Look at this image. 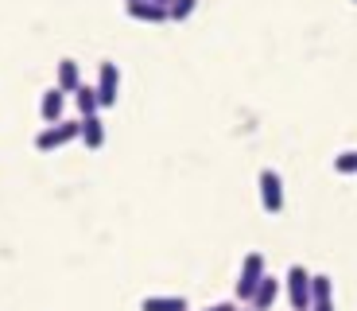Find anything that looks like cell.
I'll return each instance as SVG.
<instances>
[{
  "label": "cell",
  "mask_w": 357,
  "mask_h": 311,
  "mask_svg": "<svg viewBox=\"0 0 357 311\" xmlns=\"http://www.w3.org/2000/svg\"><path fill=\"white\" fill-rule=\"evenodd\" d=\"M78 133H82L78 117H74V121H59V124H43L39 136H36V148L39 152H59V148H66L70 140H78Z\"/></svg>",
  "instance_id": "1"
},
{
  "label": "cell",
  "mask_w": 357,
  "mask_h": 311,
  "mask_svg": "<svg viewBox=\"0 0 357 311\" xmlns=\"http://www.w3.org/2000/svg\"><path fill=\"white\" fill-rule=\"evenodd\" d=\"M284 292L295 311H311V273L303 265H291L284 276Z\"/></svg>",
  "instance_id": "2"
},
{
  "label": "cell",
  "mask_w": 357,
  "mask_h": 311,
  "mask_svg": "<svg viewBox=\"0 0 357 311\" xmlns=\"http://www.w3.org/2000/svg\"><path fill=\"white\" fill-rule=\"evenodd\" d=\"M264 253H249V257L241 261V276H237V300L249 303L252 292H257V284L264 280Z\"/></svg>",
  "instance_id": "3"
},
{
  "label": "cell",
  "mask_w": 357,
  "mask_h": 311,
  "mask_svg": "<svg viewBox=\"0 0 357 311\" xmlns=\"http://www.w3.org/2000/svg\"><path fill=\"white\" fill-rule=\"evenodd\" d=\"M257 187H260V206H264L268 214H280L284 210V179H280V171L264 168L257 175Z\"/></svg>",
  "instance_id": "4"
},
{
  "label": "cell",
  "mask_w": 357,
  "mask_h": 311,
  "mask_svg": "<svg viewBox=\"0 0 357 311\" xmlns=\"http://www.w3.org/2000/svg\"><path fill=\"white\" fill-rule=\"evenodd\" d=\"M98 101H101V109H113L116 106V98H121V71H116V62H101L98 66Z\"/></svg>",
  "instance_id": "5"
},
{
  "label": "cell",
  "mask_w": 357,
  "mask_h": 311,
  "mask_svg": "<svg viewBox=\"0 0 357 311\" xmlns=\"http://www.w3.org/2000/svg\"><path fill=\"white\" fill-rule=\"evenodd\" d=\"M63 109H66V94L59 86L43 89V98H39V117H43V124H59L63 121Z\"/></svg>",
  "instance_id": "6"
},
{
  "label": "cell",
  "mask_w": 357,
  "mask_h": 311,
  "mask_svg": "<svg viewBox=\"0 0 357 311\" xmlns=\"http://www.w3.org/2000/svg\"><path fill=\"white\" fill-rule=\"evenodd\" d=\"M276 300H280V280L264 273V280L257 284V292H252L249 308H252V311H272V303H276Z\"/></svg>",
  "instance_id": "7"
},
{
  "label": "cell",
  "mask_w": 357,
  "mask_h": 311,
  "mask_svg": "<svg viewBox=\"0 0 357 311\" xmlns=\"http://www.w3.org/2000/svg\"><path fill=\"white\" fill-rule=\"evenodd\" d=\"M311 311H334V284L331 276H311Z\"/></svg>",
  "instance_id": "8"
},
{
  "label": "cell",
  "mask_w": 357,
  "mask_h": 311,
  "mask_svg": "<svg viewBox=\"0 0 357 311\" xmlns=\"http://www.w3.org/2000/svg\"><path fill=\"white\" fill-rule=\"evenodd\" d=\"M78 121H82L78 140L86 144L89 152H98L101 144H105V121H101V113H98V117H78Z\"/></svg>",
  "instance_id": "9"
},
{
  "label": "cell",
  "mask_w": 357,
  "mask_h": 311,
  "mask_svg": "<svg viewBox=\"0 0 357 311\" xmlns=\"http://www.w3.org/2000/svg\"><path fill=\"white\" fill-rule=\"evenodd\" d=\"M70 98H74V109H78V117H98V113H101L98 89H93V86H86V82H82V86L74 89Z\"/></svg>",
  "instance_id": "10"
},
{
  "label": "cell",
  "mask_w": 357,
  "mask_h": 311,
  "mask_svg": "<svg viewBox=\"0 0 357 311\" xmlns=\"http://www.w3.org/2000/svg\"><path fill=\"white\" fill-rule=\"evenodd\" d=\"M54 74H59V82H54V86L63 89L66 98H70L74 89L82 86V71H78V62H74V59H59V71H54Z\"/></svg>",
  "instance_id": "11"
},
{
  "label": "cell",
  "mask_w": 357,
  "mask_h": 311,
  "mask_svg": "<svg viewBox=\"0 0 357 311\" xmlns=\"http://www.w3.org/2000/svg\"><path fill=\"white\" fill-rule=\"evenodd\" d=\"M128 16L140 20V24H163L167 20V8H160V4H152V0H136V4H125Z\"/></svg>",
  "instance_id": "12"
},
{
  "label": "cell",
  "mask_w": 357,
  "mask_h": 311,
  "mask_svg": "<svg viewBox=\"0 0 357 311\" xmlns=\"http://www.w3.org/2000/svg\"><path fill=\"white\" fill-rule=\"evenodd\" d=\"M140 311H190V303L183 296H148L140 303Z\"/></svg>",
  "instance_id": "13"
},
{
  "label": "cell",
  "mask_w": 357,
  "mask_h": 311,
  "mask_svg": "<svg viewBox=\"0 0 357 311\" xmlns=\"http://www.w3.org/2000/svg\"><path fill=\"white\" fill-rule=\"evenodd\" d=\"M195 8H198V0H171L167 20H175V24H183L187 16H195Z\"/></svg>",
  "instance_id": "14"
},
{
  "label": "cell",
  "mask_w": 357,
  "mask_h": 311,
  "mask_svg": "<svg viewBox=\"0 0 357 311\" xmlns=\"http://www.w3.org/2000/svg\"><path fill=\"white\" fill-rule=\"evenodd\" d=\"M334 171H338V175H357V152H342V156H334Z\"/></svg>",
  "instance_id": "15"
},
{
  "label": "cell",
  "mask_w": 357,
  "mask_h": 311,
  "mask_svg": "<svg viewBox=\"0 0 357 311\" xmlns=\"http://www.w3.org/2000/svg\"><path fill=\"white\" fill-rule=\"evenodd\" d=\"M202 311H237V303H210V308H202Z\"/></svg>",
  "instance_id": "16"
},
{
  "label": "cell",
  "mask_w": 357,
  "mask_h": 311,
  "mask_svg": "<svg viewBox=\"0 0 357 311\" xmlns=\"http://www.w3.org/2000/svg\"><path fill=\"white\" fill-rule=\"evenodd\" d=\"M152 4H160V8H171V0H152Z\"/></svg>",
  "instance_id": "17"
},
{
  "label": "cell",
  "mask_w": 357,
  "mask_h": 311,
  "mask_svg": "<svg viewBox=\"0 0 357 311\" xmlns=\"http://www.w3.org/2000/svg\"><path fill=\"white\" fill-rule=\"evenodd\" d=\"M125 4H136V0H125Z\"/></svg>",
  "instance_id": "18"
},
{
  "label": "cell",
  "mask_w": 357,
  "mask_h": 311,
  "mask_svg": "<svg viewBox=\"0 0 357 311\" xmlns=\"http://www.w3.org/2000/svg\"><path fill=\"white\" fill-rule=\"evenodd\" d=\"M237 311H241V308H237ZM249 311H252V308H249Z\"/></svg>",
  "instance_id": "19"
},
{
  "label": "cell",
  "mask_w": 357,
  "mask_h": 311,
  "mask_svg": "<svg viewBox=\"0 0 357 311\" xmlns=\"http://www.w3.org/2000/svg\"><path fill=\"white\" fill-rule=\"evenodd\" d=\"M354 4H357V0H354Z\"/></svg>",
  "instance_id": "20"
}]
</instances>
